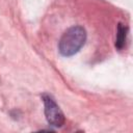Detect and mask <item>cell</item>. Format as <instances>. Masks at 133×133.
<instances>
[{"mask_svg":"<svg viewBox=\"0 0 133 133\" xmlns=\"http://www.w3.org/2000/svg\"><path fill=\"white\" fill-rule=\"evenodd\" d=\"M43 102H44V110L45 115L47 118V122L49 125L53 127H61L64 124V115L59 108V106L56 104V102L53 100V98L49 95L44 94L42 96Z\"/></svg>","mask_w":133,"mask_h":133,"instance_id":"7a4b0ae2","label":"cell"},{"mask_svg":"<svg viewBox=\"0 0 133 133\" xmlns=\"http://www.w3.org/2000/svg\"><path fill=\"white\" fill-rule=\"evenodd\" d=\"M86 41V31L82 26H72L61 35L58 43V50L62 56L76 54Z\"/></svg>","mask_w":133,"mask_h":133,"instance_id":"6da1fadb","label":"cell"},{"mask_svg":"<svg viewBox=\"0 0 133 133\" xmlns=\"http://www.w3.org/2000/svg\"><path fill=\"white\" fill-rule=\"evenodd\" d=\"M127 31L128 28L126 26H124L123 24H118L117 25V29H116V39H115V47L118 50H122L125 46L126 43V36H127Z\"/></svg>","mask_w":133,"mask_h":133,"instance_id":"3957f363","label":"cell"}]
</instances>
